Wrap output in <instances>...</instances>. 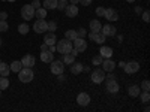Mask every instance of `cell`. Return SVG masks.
<instances>
[{
	"mask_svg": "<svg viewBox=\"0 0 150 112\" xmlns=\"http://www.w3.org/2000/svg\"><path fill=\"white\" fill-rule=\"evenodd\" d=\"M65 12H66V17H69V18H75L78 15V6L77 5H66V8H65Z\"/></svg>",
	"mask_w": 150,
	"mask_h": 112,
	"instance_id": "11",
	"label": "cell"
},
{
	"mask_svg": "<svg viewBox=\"0 0 150 112\" xmlns=\"http://www.w3.org/2000/svg\"><path fill=\"white\" fill-rule=\"evenodd\" d=\"M80 3L83 6H89V5H92V0H80Z\"/></svg>",
	"mask_w": 150,
	"mask_h": 112,
	"instance_id": "41",
	"label": "cell"
},
{
	"mask_svg": "<svg viewBox=\"0 0 150 112\" xmlns=\"http://www.w3.org/2000/svg\"><path fill=\"white\" fill-rule=\"evenodd\" d=\"M77 103L80 106H87V105L90 103V96L87 94V93H80L77 96Z\"/></svg>",
	"mask_w": 150,
	"mask_h": 112,
	"instance_id": "14",
	"label": "cell"
},
{
	"mask_svg": "<svg viewBox=\"0 0 150 112\" xmlns=\"http://www.w3.org/2000/svg\"><path fill=\"white\" fill-rule=\"evenodd\" d=\"M62 61H63L65 64H72L75 61V57L71 52H68V54H63V60H62Z\"/></svg>",
	"mask_w": 150,
	"mask_h": 112,
	"instance_id": "27",
	"label": "cell"
},
{
	"mask_svg": "<svg viewBox=\"0 0 150 112\" xmlns=\"http://www.w3.org/2000/svg\"><path fill=\"white\" fill-rule=\"evenodd\" d=\"M48 51L54 54V52L57 51V48H56V45H50V46H48Z\"/></svg>",
	"mask_w": 150,
	"mask_h": 112,
	"instance_id": "42",
	"label": "cell"
},
{
	"mask_svg": "<svg viewBox=\"0 0 150 112\" xmlns=\"http://www.w3.org/2000/svg\"><path fill=\"white\" fill-rule=\"evenodd\" d=\"M66 5H68V2H59V0H57V6H56V9H59V10H65Z\"/></svg>",
	"mask_w": 150,
	"mask_h": 112,
	"instance_id": "36",
	"label": "cell"
},
{
	"mask_svg": "<svg viewBox=\"0 0 150 112\" xmlns=\"http://www.w3.org/2000/svg\"><path fill=\"white\" fill-rule=\"evenodd\" d=\"M53 60H54V54L50 52L48 49H45V51L41 52V61L42 63H51Z\"/></svg>",
	"mask_w": 150,
	"mask_h": 112,
	"instance_id": "17",
	"label": "cell"
},
{
	"mask_svg": "<svg viewBox=\"0 0 150 112\" xmlns=\"http://www.w3.org/2000/svg\"><path fill=\"white\" fill-rule=\"evenodd\" d=\"M69 2H71L72 5H78V3H80V0H69Z\"/></svg>",
	"mask_w": 150,
	"mask_h": 112,
	"instance_id": "45",
	"label": "cell"
},
{
	"mask_svg": "<svg viewBox=\"0 0 150 112\" xmlns=\"http://www.w3.org/2000/svg\"><path fill=\"white\" fill-rule=\"evenodd\" d=\"M29 30H30V27L27 26L26 22H24V24H20V26H18V33H20V34H27Z\"/></svg>",
	"mask_w": 150,
	"mask_h": 112,
	"instance_id": "30",
	"label": "cell"
},
{
	"mask_svg": "<svg viewBox=\"0 0 150 112\" xmlns=\"http://www.w3.org/2000/svg\"><path fill=\"white\" fill-rule=\"evenodd\" d=\"M107 81V91L108 93H117L119 91V84H117V81L116 79H105Z\"/></svg>",
	"mask_w": 150,
	"mask_h": 112,
	"instance_id": "16",
	"label": "cell"
},
{
	"mask_svg": "<svg viewBox=\"0 0 150 112\" xmlns=\"http://www.w3.org/2000/svg\"><path fill=\"white\" fill-rule=\"evenodd\" d=\"M128 3H134V2H137V0H126Z\"/></svg>",
	"mask_w": 150,
	"mask_h": 112,
	"instance_id": "48",
	"label": "cell"
},
{
	"mask_svg": "<svg viewBox=\"0 0 150 112\" xmlns=\"http://www.w3.org/2000/svg\"><path fill=\"white\" fill-rule=\"evenodd\" d=\"M6 88H9L8 76H0V90H6Z\"/></svg>",
	"mask_w": 150,
	"mask_h": 112,
	"instance_id": "28",
	"label": "cell"
},
{
	"mask_svg": "<svg viewBox=\"0 0 150 112\" xmlns=\"http://www.w3.org/2000/svg\"><path fill=\"white\" fill-rule=\"evenodd\" d=\"M33 30H35L36 33H45V32L48 30V22H47L45 20H38V21H35Z\"/></svg>",
	"mask_w": 150,
	"mask_h": 112,
	"instance_id": "6",
	"label": "cell"
},
{
	"mask_svg": "<svg viewBox=\"0 0 150 112\" xmlns=\"http://www.w3.org/2000/svg\"><path fill=\"white\" fill-rule=\"evenodd\" d=\"M57 30V24H56V21H50L48 22V32H56Z\"/></svg>",
	"mask_w": 150,
	"mask_h": 112,
	"instance_id": "33",
	"label": "cell"
},
{
	"mask_svg": "<svg viewBox=\"0 0 150 112\" xmlns=\"http://www.w3.org/2000/svg\"><path fill=\"white\" fill-rule=\"evenodd\" d=\"M89 27H90V32H93V33H98V32H101L102 24L99 22L98 20H92V21H90V24H89Z\"/></svg>",
	"mask_w": 150,
	"mask_h": 112,
	"instance_id": "22",
	"label": "cell"
},
{
	"mask_svg": "<svg viewBox=\"0 0 150 112\" xmlns=\"http://www.w3.org/2000/svg\"><path fill=\"white\" fill-rule=\"evenodd\" d=\"M56 48H57V52H60L62 55L63 54H68V52H71V49L74 48V45H72V41H69V39H62V41H59L57 43H56Z\"/></svg>",
	"mask_w": 150,
	"mask_h": 112,
	"instance_id": "2",
	"label": "cell"
},
{
	"mask_svg": "<svg viewBox=\"0 0 150 112\" xmlns=\"http://www.w3.org/2000/svg\"><path fill=\"white\" fill-rule=\"evenodd\" d=\"M56 42H57V37H56V34H54L53 32H50V33L45 34V37H44V43H47V45L50 46V45H56Z\"/></svg>",
	"mask_w": 150,
	"mask_h": 112,
	"instance_id": "18",
	"label": "cell"
},
{
	"mask_svg": "<svg viewBox=\"0 0 150 112\" xmlns=\"http://www.w3.org/2000/svg\"><path fill=\"white\" fill-rule=\"evenodd\" d=\"M102 60H104V58H102L101 55H96V57H93V60H92V64H93V66H101V64H102Z\"/></svg>",
	"mask_w": 150,
	"mask_h": 112,
	"instance_id": "31",
	"label": "cell"
},
{
	"mask_svg": "<svg viewBox=\"0 0 150 112\" xmlns=\"http://www.w3.org/2000/svg\"><path fill=\"white\" fill-rule=\"evenodd\" d=\"M9 72H11V67L9 64L0 61V76H9Z\"/></svg>",
	"mask_w": 150,
	"mask_h": 112,
	"instance_id": "23",
	"label": "cell"
},
{
	"mask_svg": "<svg viewBox=\"0 0 150 112\" xmlns=\"http://www.w3.org/2000/svg\"><path fill=\"white\" fill-rule=\"evenodd\" d=\"M83 72V64L81 63H77V61H74L71 64V73L72 75H80Z\"/></svg>",
	"mask_w": 150,
	"mask_h": 112,
	"instance_id": "21",
	"label": "cell"
},
{
	"mask_svg": "<svg viewBox=\"0 0 150 112\" xmlns=\"http://www.w3.org/2000/svg\"><path fill=\"white\" fill-rule=\"evenodd\" d=\"M104 17H105L108 21H117V20H119V14H117V10H116V9H112V8L105 9Z\"/></svg>",
	"mask_w": 150,
	"mask_h": 112,
	"instance_id": "13",
	"label": "cell"
},
{
	"mask_svg": "<svg viewBox=\"0 0 150 112\" xmlns=\"http://www.w3.org/2000/svg\"><path fill=\"white\" fill-rule=\"evenodd\" d=\"M141 93V88H140V85H131L129 88H128V94L131 97H138Z\"/></svg>",
	"mask_w": 150,
	"mask_h": 112,
	"instance_id": "20",
	"label": "cell"
},
{
	"mask_svg": "<svg viewBox=\"0 0 150 112\" xmlns=\"http://www.w3.org/2000/svg\"><path fill=\"white\" fill-rule=\"evenodd\" d=\"M143 21H146V22L150 21V14H149V10H144V12H143Z\"/></svg>",
	"mask_w": 150,
	"mask_h": 112,
	"instance_id": "38",
	"label": "cell"
},
{
	"mask_svg": "<svg viewBox=\"0 0 150 112\" xmlns=\"http://www.w3.org/2000/svg\"><path fill=\"white\" fill-rule=\"evenodd\" d=\"M35 17H36L38 20H45V17H47V9H45V8H38V9H35Z\"/></svg>",
	"mask_w": 150,
	"mask_h": 112,
	"instance_id": "24",
	"label": "cell"
},
{
	"mask_svg": "<svg viewBox=\"0 0 150 112\" xmlns=\"http://www.w3.org/2000/svg\"><path fill=\"white\" fill-rule=\"evenodd\" d=\"M89 39L90 41H93V42H96V43H104L105 42V36L101 33V32H98V33H93V32H90L89 33Z\"/></svg>",
	"mask_w": 150,
	"mask_h": 112,
	"instance_id": "12",
	"label": "cell"
},
{
	"mask_svg": "<svg viewBox=\"0 0 150 112\" xmlns=\"http://www.w3.org/2000/svg\"><path fill=\"white\" fill-rule=\"evenodd\" d=\"M65 72V63L63 61H60V60H53L51 61V73L54 75H63Z\"/></svg>",
	"mask_w": 150,
	"mask_h": 112,
	"instance_id": "4",
	"label": "cell"
},
{
	"mask_svg": "<svg viewBox=\"0 0 150 112\" xmlns=\"http://www.w3.org/2000/svg\"><path fill=\"white\" fill-rule=\"evenodd\" d=\"M90 79L93 84H102L105 81V70L104 69H95L90 75Z\"/></svg>",
	"mask_w": 150,
	"mask_h": 112,
	"instance_id": "3",
	"label": "cell"
},
{
	"mask_svg": "<svg viewBox=\"0 0 150 112\" xmlns=\"http://www.w3.org/2000/svg\"><path fill=\"white\" fill-rule=\"evenodd\" d=\"M45 49H48V45L47 43H42L41 45V51H45Z\"/></svg>",
	"mask_w": 150,
	"mask_h": 112,
	"instance_id": "44",
	"label": "cell"
},
{
	"mask_svg": "<svg viewBox=\"0 0 150 112\" xmlns=\"http://www.w3.org/2000/svg\"><path fill=\"white\" fill-rule=\"evenodd\" d=\"M104 14H105V8L99 6V8L96 9V15H98V17H104Z\"/></svg>",
	"mask_w": 150,
	"mask_h": 112,
	"instance_id": "37",
	"label": "cell"
},
{
	"mask_svg": "<svg viewBox=\"0 0 150 112\" xmlns=\"http://www.w3.org/2000/svg\"><path fill=\"white\" fill-rule=\"evenodd\" d=\"M9 2H15V0H9Z\"/></svg>",
	"mask_w": 150,
	"mask_h": 112,
	"instance_id": "52",
	"label": "cell"
},
{
	"mask_svg": "<svg viewBox=\"0 0 150 112\" xmlns=\"http://www.w3.org/2000/svg\"><path fill=\"white\" fill-rule=\"evenodd\" d=\"M83 70H84V72H89L90 67H89V66H83Z\"/></svg>",
	"mask_w": 150,
	"mask_h": 112,
	"instance_id": "46",
	"label": "cell"
},
{
	"mask_svg": "<svg viewBox=\"0 0 150 112\" xmlns=\"http://www.w3.org/2000/svg\"><path fill=\"white\" fill-rule=\"evenodd\" d=\"M21 17L26 20V21L32 20V18L35 17V8H33L32 5H24V6L21 8Z\"/></svg>",
	"mask_w": 150,
	"mask_h": 112,
	"instance_id": "5",
	"label": "cell"
},
{
	"mask_svg": "<svg viewBox=\"0 0 150 112\" xmlns=\"http://www.w3.org/2000/svg\"><path fill=\"white\" fill-rule=\"evenodd\" d=\"M44 8L47 9V10H50V9H56V6H57V0H44Z\"/></svg>",
	"mask_w": 150,
	"mask_h": 112,
	"instance_id": "25",
	"label": "cell"
},
{
	"mask_svg": "<svg viewBox=\"0 0 150 112\" xmlns=\"http://www.w3.org/2000/svg\"><path fill=\"white\" fill-rule=\"evenodd\" d=\"M140 88H141L143 91H149V90H150V82H149L147 79H146V81H143V82H141V87H140Z\"/></svg>",
	"mask_w": 150,
	"mask_h": 112,
	"instance_id": "35",
	"label": "cell"
},
{
	"mask_svg": "<svg viewBox=\"0 0 150 112\" xmlns=\"http://www.w3.org/2000/svg\"><path fill=\"white\" fill-rule=\"evenodd\" d=\"M0 97H2V90H0Z\"/></svg>",
	"mask_w": 150,
	"mask_h": 112,
	"instance_id": "51",
	"label": "cell"
},
{
	"mask_svg": "<svg viewBox=\"0 0 150 112\" xmlns=\"http://www.w3.org/2000/svg\"><path fill=\"white\" fill-rule=\"evenodd\" d=\"M123 69L126 73H137L140 70V63L138 61H129V63H125Z\"/></svg>",
	"mask_w": 150,
	"mask_h": 112,
	"instance_id": "9",
	"label": "cell"
},
{
	"mask_svg": "<svg viewBox=\"0 0 150 112\" xmlns=\"http://www.w3.org/2000/svg\"><path fill=\"white\" fill-rule=\"evenodd\" d=\"M59 2H68V0H59Z\"/></svg>",
	"mask_w": 150,
	"mask_h": 112,
	"instance_id": "49",
	"label": "cell"
},
{
	"mask_svg": "<svg viewBox=\"0 0 150 112\" xmlns=\"http://www.w3.org/2000/svg\"><path fill=\"white\" fill-rule=\"evenodd\" d=\"M0 46H2V39H0Z\"/></svg>",
	"mask_w": 150,
	"mask_h": 112,
	"instance_id": "50",
	"label": "cell"
},
{
	"mask_svg": "<svg viewBox=\"0 0 150 112\" xmlns=\"http://www.w3.org/2000/svg\"><path fill=\"white\" fill-rule=\"evenodd\" d=\"M141 94V93H140ZM149 100H150V94H149V91H144L143 94H141V102L143 103H149Z\"/></svg>",
	"mask_w": 150,
	"mask_h": 112,
	"instance_id": "32",
	"label": "cell"
},
{
	"mask_svg": "<svg viewBox=\"0 0 150 112\" xmlns=\"http://www.w3.org/2000/svg\"><path fill=\"white\" fill-rule=\"evenodd\" d=\"M101 33L105 36V37H112V36H116L117 30L114 26H111V24H105V26L101 27Z\"/></svg>",
	"mask_w": 150,
	"mask_h": 112,
	"instance_id": "8",
	"label": "cell"
},
{
	"mask_svg": "<svg viewBox=\"0 0 150 112\" xmlns=\"http://www.w3.org/2000/svg\"><path fill=\"white\" fill-rule=\"evenodd\" d=\"M11 72H15V73H18L20 70H21V67H23V64H21V61H18V60H15V61H12L11 63Z\"/></svg>",
	"mask_w": 150,
	"mask_h": 112,
	"instance_id": "26",
	"label": "cell"
},
{
	"mask_svg": "<svg viewBox=\"0 0 150 112\" xmlns=\"http://www.w3.org/2000/svg\"><path fill=\"white\" fill-rule=\"evenodd\" d=\"M35 57L32 55V54H26L23 58H21V64H23V67H33L35 66Z\"/></svg>",
	"mask_w": 150,
	"mask_h": 112,
	"instance_id": "10",
	"label": "cell"
},
{
	"mask_svg": "<svg viewBox=\"0 0 150 112\" xmlns=\"http://www.w3.org/2000/svg\"><path fill=\"white\" fill-rule=\"evenodd\" d=\"M65 37H66V39H69V41L77 39V37H78V34H77V30H68V32L65 33Z\"/></svg>",
	"mask_w": 150,
	"mask_h": 112,
	"instance_id": "29",
	"label": "cell"
},
{
	"mask_svg": "<svg viewBox=\"0 0 150 112\" xmlns=\"http://www.w3.org/2000/svg\"><path fill=\"white\" fill-rule=\"evenodd\" d=\"M41 5H42V3L39 2V0H35V2L32 3V6H33L35 9H38V8H41Z\"/></svg>",
	"mask_w": 150,
	"mask_h": 112,
	"instance_id": "40",
	"label": "cell"
},
{
	"mask_svg": "<svg viewBox=\"0 0 150 112\" xmlns=\"http://www.w3.org/2000/svg\"><path fill=\"white\" fill-rule=\"evenodd\" d=\"M8 29H9V26H8L6 20H0V32H6Z\"/></svg>",
	"mask_w": 150,
	"mask_h": 112,
	"instance_id": "34",
	"label": "cell"
},
{
	"mask_svg": "<svg viewBox=\"0 0 150 112\" xmlns=\"http://www.w3.org/2000/svg\"><path fill=\"white\" fill-rule=\"evenodd\" d=\"M72 42H74V43H72L74 48L77 49L78 52H84L86 49H87V42L84 41V37H77V39H74Z\"/></svg>",
	"mask_w": 150,
	"mask_h": 112,
	"instance_id": "7",
	"label": "cell"
},
{
	"mask_svg": "<svg viewBox=\"0 0 150 112\" xmlns=\"http://www.w3.org/2000/svg\"><path fill=\"white\" fill-rule=\"evenodd\" d=\"M33 78H35V73H33L32 67H21V70L18 72V79H20L23 84L32 82Z\"/></svg>",
	"mask_w": 150,
	"mask_h": 112,
	"instance_id": "1",
	"label": "cell"
},
{
	"mask_svg": "<svg viewBox=\"0 0 150 112\" xmlns=\"http://www.w3.org/2000/svg\"><path fill=\"white\" fill-rule=\"evenodd\" d=\"M99 55H101L102 58H111L112 57V48L101 46V49H99Z\"/></svg>",
	"mask_w": 150,
	"mask_h": 112,
	"instance_id": "19",
	"label": "cell"
},
{
	"mask_svg": "<svg viewBox=\"0 0 150 112\" xmlns=\"http://www.w3.org/2000/svg\"><path fill=\"white\" fill-rule=\"evenodd\" d=\"M135 12H137V14H140V12H141V8L137 6V8H135Z\"/></svg>",
	"mask_w": 150,
	"mask_h": 112,
	"instance_id": "47",
	"label": "cell"
},
{
	"mask_svg": "<svg viewBox=\"0 0 150 112\" xmlns=\"http://www.w3.org/2000/svg\"><path fill=\"white\" fill-rule=\"evenodd\" d=\"M101 66H102V69H104L105 72H112V70L116 69V63H114L111 58H104Z\"/></svg>",
	"mask_w": 150,
	"mask_h": 112,
	"instance_id": "15",
	"label": "cell"
},
{
	"mask_svg": "<svg viewBox=\"0 0 150 112\" xmlns=\"http://www.w3.org/2000/svg\"><path fill=\"white\" fill-rule=\"evenodd\" d=\"M8 18V14L3 10V12H0V20H6Z\"/></svg>",
	"mask_w": 150,
	"mask_h": 112,
	"instance_id": "43",
	"label": "cell"
},
{
	"mask_svg": "<svg viewBox=\"0 0 150 112\" xmlns=\"http://www.w3.org/2000/svg\"><path fill=\"white\" fill-rule=\"evenodd\" d=\"M0 61H2V60H0Z\"/></svg>",
	"mask_w": 150,
	"mask_h": 112,
	"instance_id": "53",
	"label": "cell"
},
{
	"mask_svg": "<svg viewBox=\"0 0 150 112\" xmlns=\"http://www.w3.org/2000/svg\"><path fill=\"white\" fill-rule=\"evenodd\" d=\"M77 34H78V37H84V36L87 34V32L81 27V29H78V30H77Z\"/></svg>",
	"mask_w": 150,
	"mask_h": 112,
	"instance_id": "39",
	"label": "cell"
}]
</instances>
